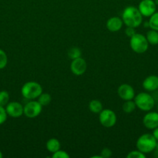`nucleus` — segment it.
I'll return each mask as SVG.
<instances>
[{"label": "nucleus", "instance_id": "7ed1b4c3", "mask_svg": "<svg viewBox=\"0 0 158 158\" xmlns=\"http://www.w3.org/2000/svg\"><path fill=\"white\" fill-rule=\"evenodd\" d=\"M43 93L41 85L35 81H29L24 83L21 88V94L27 100H35Z\"/></svg>", "mask_w": 158, "mask_h": 158}, {"label": "nucleus", "instance_id": "b1692460", "mask_svg": "<svg viewBox=\"0 0 158 158\" xmlns=\"http://www.w3.org/2000/svg\"><path fill=\"white\" fill-rule=\"evenodd\" d=\"M128 158H145L146 154L141 152L140 151L137 150V151H130L126 156Z\"/></svg>", "mask_w": 158, "mask_h": 158}, {"label": "nucleus", "instance_id": "2f4dec72", "mask_svg": "<svg viewBox=\"0 0 158 158\" xmlns=\"http://www.w3.org/2000/svg\"><path fill=\"white\" fill-rule=\"evenodd\" d=\"M2 152L0 151V158H2Z\"/></svg>", "mask_w": 158, "mask_h": 158}, {"label": "nucleus", "instance_id": "1a4fd4ad", "mask_svg": "<svg viewBox=\"0 0 158 158\" xmlns=\"http://www.w3.org/2000/svg\"><path fill=\"white\" fill-rule=\"evenodd\" d=\"M70 68L73 74L76 76H81L86 72L87 63L83 58L79 57V58L72 60Z\"/></svg>", "mask_w": 158, "mask_h": 158}, {"label": "nucleus", "instance_id": "6ab92c4d", "mask_svg": "<svg viewBox=\"0 0 158 158\" xmlns=\"http://www.w3.org/2000/svg\"><path fill=\"white\" fill-rule=\"evenodd\" d=\"M148 23L150 29L158 31V12H155L153 15H150Z\"/></svg>", "mask_w": 158, "mask_h": 158}, {"label": "nucleus", "instance_id": "f3484780", "mask_svg": "<svg viewBox=\"0 0 158 158\" xmlns=\"http://www.w3.org/2000/svg\"><path fill=\"white\" fill-rule=\"evenodd\" d=\"M88 108L91 112L94 113V114H99L103 110V106H102L101 101L98 100H93L89 102Z\"/></svg>", "mask_w": 158, "mask_h": 158}, {"label": "nucleus", "instance_id": "6e6552de", "mask_svg": "<svg viewBox=\"0 0 158 158\" xmlns=\"http://www.w3.org/2000/svg\"><path fill=\"white\" fill-rule=\"evenodd\" d=\"M138 9L144 17H150L153 15L156 9V2L153 0H142L139 3Z\"/></svg>", "mask_w": 158, "mask_h": 158}, {"label": "nucleus", "instance_id": "9b49d317", "mask_svg": "<svg viewBox=\"0 0 158 158\" xmlns=\"http://www.w3.org/2000/svg\"><path fill=\"white\" fill-rule=\"evenodd\" d=\"M118 95L124 101L125 100H130L134 99L135 97V90L132 86L127 83L120 85L118 88Z\"/></svg>", "mask_w": 158, "mask_h": 158}, {"label": "nucleus", "instance_id": "423d86ee", "mask_svg": "<svg viewBox=\"0 0 158 158\" xmlns=\"http://www.w3.org/2000/svg\"><path fill=\"white\" fill-rule=\"evenodd\" d=\"M99 121L103 127L107 128L112 127L117 121L116 113L109 109H103L99 113Z\"/></svg>", "mask_w": 158, "mask_h": 158}, {"label": "nucleus", "instance_id": "cd10ccee", "mask_svg": "<svg viewBox=\"0 0 158 158\" xmlns=\"http://www.w3.org/2000/svg\"><path fill=\"white\" fill-rule=\"evenodd\" d=\"M125 35H127L128 37H130L131 38L133 35L136 33V30H135V28L133 27H129V26H127V28L125 29Z\"/></svg>", "mask_w": 158, "mask_h": 158}, {"label": "nucleus", "instance_id": "9d476101", "mask_svg": "<svg viewBox=\"0 0 158 158\" xmlns=\"http://www.w3.org/2000/svg\"><path fill=\"white\" fill-rule=\"evenodd\" d=\"M6 111L9 117L18 118L23 114V106L19 102H10L6 105Z\"/></svg>", "mask_w": 158, "mask_h": 158}, {"label": "nucleus", "instance_id": "a878e982", "mask_svg": "<svg viewBox=\"0 0 158 158\" xmlns=\"http://www.w3.org/2000/svg\"><path fill=\"white\" fill-rule=\"evenodd\" d=\"M8 114L6 113V109L3 106H0V125L4 123L7 119Z\"/></svg>", "mask_w": 158, "mask_h": 158}, {"label": "nucleus", "instance_id": "7c9ffc66", "mask_svg": "<svg viewBox=\"0 0 158 158\" xmlns=\"http://www.w3.org/2000/svg\"><path fill=\"white\" fill-rule=\"evenodd\" d=\"M155 150L158 151V141L156 142V148H155Z\"/></svg>", "mask_w": 158, "mask_h": 158}, {"label": "nucleus", "instance_id": "20e7f679", "mask_svg": "<svg viewBox=\"0 0 158 158\" xmlns=\"http://www.w3.org/2000/svg\"><path fill=\"white\" fill-rule=\"evenodd\" d=\"M134 102L136 107L145 112L150 111L155 106V100L153 97L146 92L139 93L135 96Z\"/></svg>", "mask_w": 158, "mask_h": 158}, {"label": "nucleus", "instance_id": "aec40b11", "mask_svg": "<svg viewBox=\"0 0 158 158\" xmlns=\"http://www.w3.org/2000/svg\"><path fill=\"white\" fill-rule=\"evenodd\" d=\"M68 56L71 60H74V59L81 57L82 52L79 48L77 47H71L68 50Z\"/></svg>", "mask_w": 158, "mask_h": 158}, {"label": "nucleus", "instance_id": "5701e85b", "mask_svg": "<svg viewBox=\"0 0 158 158\" xmlns=\"http://www.w3.org/2000/svg\"><path fill=\"white\" fill-rule=\"evenodd\" d=\"M8 63V57L6 52L0 49V69H4Z\"/></svg>", "mask_w": 158, "mask_h": 158}, {"label": "nucleus", "instance_id": "f03ea898", "mask_svg": "<svg viewBox=\"0 0 158 158\" xmlns=\"http://www.w3.org/2000/svg\"><path fill=\"white\" fill-rule=\"evenodd\" d=\"M157 140L152 134H144L136 140V148L143 154L153 152L156 148Z\"/></svg>", "mask_w": 158, "mask_h": 158}, {"label": "nucleus", "instance_id": "c756f323", "mask_svg": "<svg viewBox=\"0 0 158 158\" xmlns=\"http://www.w3.org/2000/svg\"><path fill=\"white\" fill-rule=\"evenodd\" d=\"M154 157H157L158 158V151H156V150H154Z\"/></svg>", "mask_w": 158, "mask_h": 158}, {"label": "nucleus", "instance_id": "ddd939ff", "mask_svg": "<svg viewBox=\"0 0 158 158\" xmlns=\"http://www.w3.org/2000/svg\"><path fill=\"white\" fill-rule=\"evenodd\" d=\"M143 87L148 92H153L158 89V77L156 75H150L146 77L143 82Z\"/></svg>", "mask_w": 158, "mask_h": 158}, {"label": "nucleus", "instance_id": "dca6fc26", "mask_svg": "<svg viewBox=\"0 0 158 158\" xmlns=\"http://www.w3.org/2000/svg\"><path fill=\"white\" fill-rule=\"evenodd\" d=\"M146 38H147L149 44L153 45V46L158 45V31L150 29L147 32Z\"/></svg>", "mask_w": 158, "mask_h": 158}, {"label": "nucleus", "instance_id": "0eeeda50", "mask_svg": "<svg viewBox=\"0 0 158 158\" xmlns=\"http://www.w3.org/2000/svg\"><path fill=\"white\" fill-rule=\"evenodd\" d=\"M42 112V105L38 101L31 100L23 106V114L28 118H35Z\"/></svg>", "mask_w": 158, "mask_h": 158}, {"label": "nucleus", "instance_id": "f257e3e1", "mask_svg": "<svg viewBox=\"0 0 158 158\" xmlns=\"http://www.w3.org/2000/svg\"><path fill=\"white\" fill-rule=\"evenodd\" d=\"M122 19L126 26L137 28L142 24L143 15L138 8L135 6H128L122 12Z\"/></svg>", "mask_w": 158, "mask_h": 158}, {"label": "nucleus", "instance_id": "393cba45", "mask_svg": "<svg viewBox=\"0 0 158 158\" xmlns=\"http://www.w3.org/2000/svg\"><path fill=\"white\" fill-rule=\"evenodd\" d=\"M53 158H69L70 155L64 151L62 150H59V151H56V152L53 153L52 155Z\"/></svg>", "mask_w": 158, "mask_h": 158}, {"label": "nucleus", "instance_id": "412c9836", "mask_svg": "<svg viewBox=\"0 0 158 158\" xmlns=\"http://www.w3.org/2000/svg\"><path fill=\"white\" fill-rule=\"evenodd\" d=\"M38 100L37 101L42 105V106H47V105L50 104V103L51 102V96L49 94H43L42 93L40 96H39Z\"/></svg>", "mask_w": 158, "mask_h": 158}, {"label": "nucleus", "instance_id": "bb28decb", "mask_svg": "<svg viewBox=\"0 0 158 158\" xmlns=\"http://www.w3.org/2000/svg\"><path fill=\"white\" fill-rule=\"evenodd\" d=\"M112 151L108 148H104L102 149V151H101V157L102 158H108L112 156Z\"/></svg>", "mask_w": 158, "mask_h": 158}, {"label": "nucleus", "instance_id": "473e14b6", "mask_svg": "<svg viewBox=\"0 0 158 158\" xmlns=\"http://www.w3.org/2000/svg\"><path fill=\"white\" fill-rule=\"evenodd\" d=\"M157 112H158V103H157Z\"/></svg>", "mask_w": 158, "mask_h": 158}, {"label": "nucleus", "instance_id": "f8f14e48", "mask_svg": "<svg viewBox=\"0 0 158 158\" xmlns=\"http://www.w3.org/2000/svg\"><path fill=\"white\" fill-rule=\"evenodd\" d=\"M143 123L144 127L148 130H153L158 127V112H150L148 111L143 117Z\"/></svg>", "mask_w": 158, "mask_h": 158}, {"label": "nucleus", "instance_id": "c85d7f7f", "mask_svg": "<svg viewBox=\"0 0 158 158\" xmlns=\"http://www.w3.org/2000/svg\"><path fill=\"white\" fill-rule=\"evenodd\" d=\"M153 136L155 137V139H156V140L158 141V127L156 128H155V129L153 130Z\"/></svg>", "mask_w": 158, "mask_h": 158}, {"label": "nucleus", "instance_id": "a211bd4d", "mask_svg": "<svg viewBox=\"0 0 158 158\" xmlns=\"http://www.w3.org/2000/svg\"><path fill=\"white\" fill-rule=\"evenodd\" d=\"M122 108L124 112L126 113V114H130V113L133 112L135 110V109L136 108V106L135 102L133 101L132 100H125L123 103V104H122Z\"/></svg>", "mask_w": 158, "mask_h": 158}, {"label": "nucleus", "instance_id": "4be33fe9", "mask_svg": "<svg viewBox=\"0 0 158 158\" xmlns=\"http://www.w3.org/2000/svg\"><path fill=\"white\" fill-rule=\"evenodd\" d=\"M9 94L7 91L2 90L0 91V106H4L9 103Z\"/></svg>", "mask_w": 158, "mask_h": 158}, {"label": "nucleus", "instance_id": "39448f33", "mask_svg": "<svg viewBox=\"0 0 158 158\" xmlns=\"http://www.w3.org/2000/svg\"><path fill=\"white\" fill-rule=\"evenodd\" d=\"M129 45L133 52L138 54L144 53L149 47V43L146 36L140 33H136L130 38Z\"/></svg>", "mask_w": 158, "mask_h": 158}, {"label": "nucleus", "instance_id": "2eb2a0df", "mask_svg": "<svg viewBox=\"0 0 158 158\" xmlns=\"http://www.w3.org/2000/svg\"><path fill=\"white\" fill-rule=\"evenodd\" d=\"M46 148L49 152L53 154V153L56 152L60 149V143L57 139L50 138L46 142Z\"/></svg>", "mask_w": 158, "mask_h": 158}, {"label": "nucleus", "instance_id": "4468645a", "mask_svg": "<svg viewBox=\"0 0 158 158\" xmlns=\"http://www.w3.org/2000/svg\"><path fill=\"white\" fill-rule=\"evenodd\" d=\"M122 25H123V22L122 19L119 17L113 16L108 19L106 23V27L108 31L115 32L120 30L122 27Z\"/></svg>", "mask_w": 158, "mask_h": 158}]
</instances>
